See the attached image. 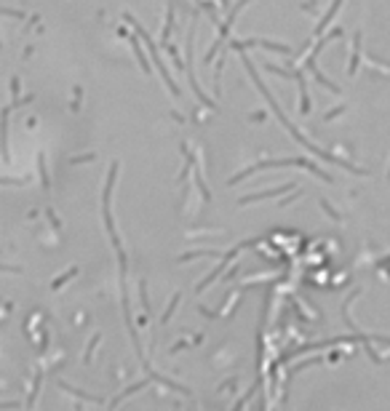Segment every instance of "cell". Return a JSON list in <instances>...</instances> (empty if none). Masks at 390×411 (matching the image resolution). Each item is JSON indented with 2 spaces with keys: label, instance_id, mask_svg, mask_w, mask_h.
Segmentation results:
<instances>
[{
  "label": "cell",
  "instance_id": "obj_4",
  "mask_svg": "<svg viewBox=\"0 0 390 411\" xmlns=\"http://www.w3.org/2000/svg\"><path fill=\"white\" fill-rule=\"evenodd\" d=\"M254 243H257V240H254V238H251V240H243V243H241V246H238V249H230V251H227V254H224V256H222V262H219V267H217V270H214V273H209V275H206V278H203V280H200V283H198V286H195V291H198V294H200V291H203V288H209V286H211V283H214V280H217V275H219V273H222V270H224V267H227V264H230V262H233V259H235V256H238V254H241V251H243V249H249V246H254Z\"/></svg>",
  "mask_w": 390,
  "mask_h": 411
},
{
  "label": "cell",
  "instance_id": "obj_17",
  "mask_svg": "<svg viewBox=\"0 0 390 411\" xmlns=\"http://www.w3.org/2000/svg\"><path fill=\"white\" fill-rule=\"evenodd\" d=\"M339 112H345V107H334L332 112H329V115H326V120H332V117H337Z\"/></svg>",
  "mask_w": 390,
  "mask_h": 411
},
{
  "label": "cell",
  "instance_id": "obj_10",
  "mask_svg": "<svg viewBox=\"0 0 390 411\" xmlns=\"http://www.w3.org/2000/svg\"><path fill=\"white\" fill-rule=\"evenodd\" d=\"M139 35L136 38H131V43H134V54H136V59H139V64H142V72L145 75H150V64H147V59H145V49H139Z\"/></svg>",
  "mask_w": 390,
  "mask_h": 411
},
{
  "label": "cell",
  "instance_id": "obj_12",
  "mask_svg": "<svg viewBox=\"0 0 390 411\" xmlns=\"http://www.w3.org/2000/svg\"><path fill=\"white\" fill-rule=\"evenodd\" d=\"M171 27H174V8H169V14H166V27H163V49H169V35H171Z\"/></svg>",
  "mask_w": 390,
  "mask_h": 411
},
{
  "label": "cell",
  "instance_id": "obj_8",
  "mask_svg": "<svg viewBox=\"0 0 390 411\" xmlns=\"http://www.w3.org/2000/svg\"><path fill=\"white\" fill-rule=\"evenodd\" d=\"M358 59H361V35L353 38V56H350V64H348V75L358 72Z\"/></svg>",
  "mask_w": 390,
  "mask_h": 411
},
{
  "label": "cell",
  "instance_id": "obj_11",
  "mask_svg": "<svg viewBox=\"0 0 390 411\" xmlns=\"http://www.w3.org/2000/svg\"><path fill=\"white\" fill-rule=\"evenodd\" d=\"M339 6H342V0H334V3H332V8H329V11H326V16L321 19V27H318V32H315V35H321V30H324V27L329 25V21H332V19L337 16V11H339Z\"/></svg>",
  "mask_w": 390,
  "mask_h": 411
},
{
  "label": "cell",
  "instance_id": "obj_16",
  "mask_svg": "<svg viewBox=\"0 0 390 411\" xmlns=\"http://www.w3.org/2000/svg\"><path fill=\"white\" fill-rule=\"evenodd\" d=\"M321 208H324V211H326V214H329V216H332V219H334V222H339V219H342V216H339V214H337V211H334V208H332V206H329V203H326V201H324V198H321Z\"/></svg>",
  "mask_w": 390,
  "mask_h": 411
},
{
  "label": "cell",
  "instance_id": "obj_2",
  "mask_svg": "<svg viewBox=\"0 0 390 411\" xmlns=\"http://www.w3.org/2000/svg\"><path fill=\"white\" fill-rule=\"evenodd\" d=\"M126 21H128V25H134V27H136V35H139V38H142V43H145V45H147V51H150V56H152V59H155V69H158V72H160V78H163V83H166V86L171 88V93H174V96H179V93H182V91H179V86H176V83H174V80H171V75H169V69H166V64H163V62H160V56H158V51H155V43H152V38H150V35H147L145 30H142V27L136 25V21H134V16H128V14H126Z\"/></svg>",
  "mask_w": 390,
  "mask_h": 411
},
{
  "label": "cell",
  "instance_id": "obj_6",
  "mask_svg": "<svg viewBox=\"0 0 390 411\" xmlns=\"http://www.w3.org/2000/svg\"><path fill=\"white\" fill-rule=\"evenodd\" d=\"M291 190V184H283V187H276V190H265V192H254V195H246L238 201V206H249L254 201H265V198H273V195H283V192H289Z\"/></svg>",
  "mask_w": 390,
  "mask_h": 411
},
{
  "label": "cell",
  "instance_id": "obj_9",
  "mask_svg": "<svg viewBox=\"0 0 390 411\" xmlns=\"http://www.w3.org/2000/svg\"><path fill=\"white\" fill-rule=\"evenodd\" d=\"M259 45L265 51H278V54H291V49L286 43H276V40H267V38H259Z\"/></svg>",
  "mask_w": 390,
  "mask_h": 411
},
{
  "label": "cell",
  "instance_id": "obj_5",
  "mask_svg": "<svg viewBox=\"0 0 390 411\" xmlns=\"http://www.w3.org/2000/svg\"><path fill=\"white\" fill-rule=\"evenodd\" d=\"M246 3H249V0H241V3L238 6H235V11H233V14L227 16V19H224L222 21V25H219V32H217V40H214V45H211V51L206 54V62H211V59H214V54L222 49V43L224 40H227V35H230V27H233V21H235V16H238L241 14V8L246 6Z\"/></svg>",
  "mask_w": 390,
  "mask_h": 411
},
{
  "label": "cell",
  "instance_id": "obj_15",
  "mask_svg": "<svg viewBox=\"0 0 390 411\" xmlns=\"http://www.w3.org/2000/svg\"><path fill=\"white\" fill-rule=\"evenodd\" d=\"M73 275H78V267H73V270H70V273H67V275H62V278H56V280H54V283H51V288H62V283H64V280H70V278H73Z\"/></svg>",
  "mask_w": 390,
  "mask_h": 411
},
{
  "label": "cell",
  "instance_id": "obj_3",
  "mask_svg": "<svg viewBox=\"0 0 390 411\" xmlns=\"http://www.w3.org/2000/svg\"><path fill=\"white\" fill-rule=\"evenodd\" d=\"M115 174H118V163H112V166H110L107 184H104V192H102V216H104V227H107L110 238H112V246H115V251H118V249H121V238H118V232H115V227H112V216H110V195H112Z\"/></svg>",
  "mask_w": 390,
  "mask_h": 411
},
{
  "label": "cell",
  "instance_id": "obj_1",
  "mask_svg": "<svg viewBox=\"0 0 390 411\" xmlns=\"http://www.w3.org/2000/svg\"><path fill=\"white\" fill-rule=\"evenodd\" d=\"M243 67H246V69H249V75H251V80H254V86H257V88H259V93H262V96H265V102L270 104V110H273V112H276V117H278V120H281L283 126H286V128H289V134H291V139H294V142H300L302 147H307V150H310V152H313V155H321V158H326V160H332V163H339V166H342V168H348V171H353V174H363L361 168H356V166H350V163H348V160H339V158H334V155H329V152H324V150H318V147H313V144H310V142H307V139L302 136V131H300V128H294V126H291V123L286 120V115H283V110L278 107V102H276L273 96H270V91L265 88V83H262V80H259V78H257V69H254V64L249 62V56H243Z\"/></svg>",
  "mask_w": 390,
  "mask_h": 411
},
{
  "label": "cell",
  "instance_id": "obj_13",
  "mask_svg": "<svg viewBox=\"0 0 390 411\" xmlns=\"http://www.w3.org/2000/svg\"><path fill=\"white\" fill-rule=\"evenodd\" d=\"M179 299H182V294L176 291L174 297H171V302H169V307H166V312H163V318H160V323H169V318L174 315V310H176V304H179Z\"/></svg>",
  "mask_w": 390,
  "mask_h": 411
},
{
  "label": "cell",
  "instance_id": "obj_14",
  "mask_svg": "<svg viewBox=\"0 0 390 411\" xmlns=\"http://www.w3.org/2000/svg\"><path fill=\"white\" fill-rule=\"evenodd\" d=\"M200 256H222L219 251H190V254H182L179 262H187V259H200Z\"/></svg>",
  "mask_w": 390,
  "mask_h": 411
},
{
  "label": "cell",
  "instance_id": "obj_7",
  "mask_svg": "<svg viewBox=\"0 0 390 411\" xmlns=\"http://www.w3.org/2000/svg\"><path fill=\"white\" fill-rule=\"evenodd\" d=\"M307 69H310V72L315 75V80H318L321 86H326L332 93H339V86H337V83H332L329 78H324V75H321V69H315V56H307Z\"/></svg>",
  "mask_w": 390,
  "mask_h": 411
}]
</instances>
